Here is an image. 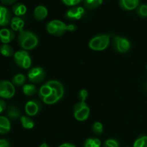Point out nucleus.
I'll list each match as a JSON object with an SVG mask.
<instances>
[{
  "instance_id": "nucleus-1",
  "label": "nucleus",
  "mask_w": 147,
  "mask_h": 147,
  "mask_svg": "<svg viewBox=\"0 0 147 147\" xmlns=\"http://www.w3.org/2000/svg\"><path fill=\"white\" fill-rule=\"evenodd\" d=\"M17 42L23 50H31L37 47L39 43V39L32 32L23 30L19 33Z\"/></svg>"
},
{
  "instance_id": "nucleus-2",
  "label": "nucleus",
  "mask_w": 147,
  "mask_h": 147,
  "mask_svg": "<svg viewBox=\"0 0 147 147\" xmlns=\"http://www.w3.org/2000/svg\"><path fill=\"white\" fill-rule=\"evenodd\" d=\"M110 34H100L95 36L88 42L89 48L94 51H103L110 44Z\"/></svg>"
},
{
  "instance_id": "nucleus-3",
  "label": "nucleus",
  "mask_w": 147,
  "mask_h": 147,
  "mask_svg": "<svg viewBox=\"0 0 147 147\" xmlns=\"http://www.w3.org/2000/svg\"><path fill=\"white\" fill-rule=\"evenodd\" d=\"M46 30L51 35L59 37L64 34L65 32L67 31V26L60 20H54L49 22L46 24Z\"/></svg>"
},
{
  "instance_id": "nucleus-4",
  "label": "nucleus",
  "mask_w": 147,
  "mask_h": 147,
  "mask_svg": "<svg viewBox=\"0 0 147 147\" xmlns=\"http://www.w3.org/2000/svg\"><path fill=\"white\" fill-rule=\"evenodd\" d=\"M90 108L86 102H78L73 108V116L78 121H85L90 116Z\"/></svg>"
},
{
  "instance_id": "nucleus-5",
  "label": "nucleus",
  "mask_w": 147,
  "mask_h": 147,
  "mask_svg": "<svg viewBox=\"0 0 147 147\" xmlns=\"http://www.w3.org/2000/svg\"><path fill=\"white\" fill-rule=\"evenodd\" d=\"M14 60L16 64L23 69H28L31 67L32 59L27 50H19L14 55Z\"/></svg>"
},
{
  "instance_id": "nucleus-6",
  "label": "nucleus",
  "mask_w": 147,
  "mask_h": 147,
  "mask_svg": "<svg viewBox=\"0 0 147 147\" xmlns=\"http://www.w3.org/2000/svg\"><path fill=\"white\" fill-rule=\"evenodd\" d=\"M113 48L119 53H126L131 49V45L127 38L121 36H115L112 41Z\"/></svg>"
},
{
  "instance_id": "nucleus-7",
  "label": "nucleus",
  "mask_w": 147,
  "mask_h": 147,
  "mask_svg": "<svg viewBox=\"0 0 147 147\" xmlns=\"http://www.w3.org/2000/svg\"><path fill=\"white\" fill-rule=\"evenodd\" d=\"M15 94V86L12 83L6 80H0V97L9 99Z\"/></svg>"
},
{
  "instance_id": "nucleus-8",
  "label": "nucleus",
  "mask_w": 147,
  "mask_h": 147,
  "mask_svg": "<svg viewBox=\"0 0 147 147\" xmlns=\"http://www.w3.org/2000/svg\"><path fill=\"white\" fill-rule=\"evenodd\" d=\"M27 77L32 83H39L44 80L46 73L42 67H34L28 71Z\"/></svg>"
},
{
  "instance_id": "nucleus-9",
  "label": "nucleus",
  "mask_w": 147,
  "mask_h": 147,
  "mask_svg": "<svg viewBox=\"0 0 147 147\" xmlns=\"http://www.w3.org/2000/svg\"><path fill=\"white\" fill-rule=\"evenodd\" d=\"M42 109L40 102L37 100H31L27 102L24 106L26 114L28 116H34L38 114Z\"/></svg>"
},
{
  "instance_id": "nucleus-10",
  "label": "nucleus",
  "mask_w": 147,
  "mask_h": 147,
  "mask_svg": "<svg viewBox=\"0 0 147 147\" xmlns=\"http://www.w3.org/2000/svg\"><path fill=\"white\" fill-rule=\"evenodd\" d=\"M15 38V34L12 30L3 28L0 30V42L3 44H8Z\"/></svg>"
},
{
  "instance_id": "nucleus-11",
  "label": "nucleus",
  "mask_w": 147,
  "mask_h": 147,
  "mask_svg": "<svg viewBox=\"0 0 147 147\" xmlns=\"http://www.w3.org/2000/svg\"><path fill=\"white\" fill-rule=\"evenodd\" d=\"M84 12L85 10L83 7H74L67 10L65 17L69 20H80L83 17Z\"/></svg>"
},
{
  "instance_id": "nucleus-12",
  "label": "nucleus",
  "mask_w": 147,
  "mask_h": 147,
  "mask_svg": "<svg viewBox=\"0 0 147 147\" xmlns=\"http://www.w3.org/2000/svg\"><path fill=\"white\" fill-rule=\"evenodd\" d=\"M11 12L6 7L0 6V26H7L11 22Z\"/></svg>"
},
{
  "instance_id": "nucleus-13",
  "label": "nucleus",
  "mask_w": 147,
  "mask_h": 147,
  "mask_svg": "<svg viewBox=\"0 0 147 147\" xmlns=\"http://www.w3.org/2000/svg\"><path fill=\"white\" fill-rule=\"evenodd\" d=\"M37 93H38V96L41 100H43L44 98H46L49 97V96H50L53 94L57 95V93L55 92V90H53V89L51 88V87H50L49 85H47V83H45V85L42 86L41 87H40V88L39 89Z\"/></svg>"
},
{
  "instance_id": "nucleus-14",
  "label": "nucleus",
  "mask_w": 147,
  "mask_h": 147,
  "mask_svg": "<svg viewBox=\"0 0 147 147\" xmlns=\"http://www.w3.org/2000/svg\"><path fill=\"white\" fill-rule=\"evenodd\" d=\"M46 83L49 85L53 90H55V92L57 93V95L60 99L63 97V96H64V88H63V84L61 83H60L57 80H52L50 81H47Z\"/></svg>"
},
{
  "instance_id": "nucleus-15",
  "label": "nucleus",
  "mask_w": 147,
  "mask_h": 147,
  "mask_svg": "<svg viewBox=\"0 0 147 147\" xmlns=\"http://www.w3.org/2000/svg\"><path fill=\"white\" fill-rule=\"evenodd\" d=\"M47 14H48L47 9L43 5L37 6L34 9V13H33L34 19L38 20V21H42V20H44L47 17Z\"/></svg>"
},
{
  "instance_id": "nucleus-16",
  "label": "nucleus",
  "mask_w": 147,
  "mask_h": 147,
  "mask_svg": "<svg viewBox=\"0 0 147 147\" xmlns=\"http://www.w3.org/2000/svg\"><path fill=\"white\" fill-rule=\"evenodd\" d=\"M139 0H119V5L123 9L130 11L139 7Z\"/></svg>"
},
{
  "instance_id": "nucleus-17",
  "label": "nucleus",
  "mask_w": 147,
  "mask_h": 147,
  "mask_svg": "<svg viewBox=\"0 0 147 147\" xmlns=\"http://www.w3.org/2000/svg\"><path fill=\"white\" fill-rule=\"evenodd\" d=\"M7 118L9 120L17 121V119L21 117V113L20 109L14 105H10L7 109Z\"/></svg>"
},
{
  "instance_id": "nucleus-18",
  "label": "nucleus",
  "mask_w": 147,
  "mask_h": 147,
  "mask_svg": "<svg viewBox=\"0 0 147 147\" xmlns=\"http://www.w3.org/2000/svg\"><path fill=\"white\" fill-rule=\"evenodd\" d=\"M11 129V123L9 119L5 116H0V134H6Z\"/></svg>"
},
{
  "instance_id": "nucleus-19",
  "label": "nucleus",
  "mask_w": 147,
  "mask_h": 147,
  "mask_svg": "<svg viewBox=\"0 0 147 147\" xmlns=\"http://www.w3.org/2000/svg\"><path fill=\"white\" fill-rule=\"evenodd\" d=\"M24 26V22L20 17H13L11 20V28L13 31H22Z\"/></svg>"
},
{
  "instance_id": "nucleus-20",
  "label": "nucleus",
  "mask_w": 147,
  "mask_h": 147,
  "mask_svg": "<svg viewBox=\"0 0 147 147\" xmlns=\"http://www.w3.org/2000/svg\"><path fill=\"white\" fill-rule=\"evenodd\" d=\"M22 92L25 96H32L37 93V89L34 84H24L22 86Z\"/></svg>"
},
{
  "instance_id": "nucleus-21",
  "label": "nucleus",
  "mask_w": 147,
  "mask_h": 147,
  "mask_svg": "<svg viewBox=\"0 0 147 147\" xmlns=\"http://www.w3.org/2000/svg\"><path fill=\"white\" fill-rule=\"evenodd\" d=\"M26 81V77L24 75L22 74V73H18L16 74L14 77L12 78L11 80V83L16 87H20V86H23L25 83Z\"/></svg>"
},
{
  "instance_id": "nucleus-22",
  "label": "nucleus",
  "mask_w": 147,
  "mask_h": 147,
  "mask_svg": "<svg viewBox=\"0 0 147 147\" xmlns=\"http://www.w3.org/2000/svg\"><path fill=\"white\" fill-rule=\"evenodd\" d=\"M20 122L22 127L26 129H32L34 126V122L29 116H22L20 117Z\"/></svg>"
},
{
  "instance_id": "nucleus-23",
  "label": "nucleus",
  "mask_w": 147,
  "mask_h": 147,
  "mask_svg": "<svg viewBox=\"0 0 147 147\" xmlns=\"http://www.w3.org/2000/svg\"><path fill=\"white\" fill-rule=\"evenodd\" d=\"M12 11L17 17H20L25 14L27 11V7L24 4L17 3L12 7Z\"/></svg>"
},
{
  "instance_id": "nucleus-24",
  "label": "nucleus",
  "mask_w": 147,
  "mask_h": 147,
  "mask_svg": "<svg viewBox=\"0 0 147 147\" xmlns=\"http://www.w3.org/2000/svg\"><path fill=\"white\" fill-rule=\"evenodd\" d=\"M0 53L4 57H11L14 55V50L8 44H2L0 46Z\"/></svg>"
},
{
  "instance_id": "nucleus-25",
  "label": "nucleus",
  "mask_w": 147,
  "mask_h": 147,
  "mask_svg": "<svg viewBox=\"0 0 147 147\" xmlns=\"http://www.w3.org/2000/svg\"><path fill=\"white\" fill-rule=\"evenodd\" d=\"M101 142L97 138H88L84 142V147H101Z\"/></svg>"
},
{
  "instance_id": "nucleus-26",
  "label": "nucleus",
  "mask_w": 147,
  "mask_h": 147,
  "mask_svg": "<svg viewBox=\"0 0 147 147\" xmlns=\"http://www.w3.org/2000/svg\"><path fill=\"white\" fill-rule=\"evenodd\" d=\"M133 147H147V136L141 135L134 142Z\"/></svg>"
},
{
  "instance_id": "nucleus-27",
  "label": "nucleus",
  "mask_w": 147,
  "mask_h": 147,
  "mask_svg": "<svg viewBox=\"0 0 147 147\" xmlns=\"http://www.w3.org/2000/svg\"><path fill=\"white\" fill-rule=\"evenodd\" d=\"M103 3V0H85V7L89 9H94Z\"/></svg>"
},
{
  "instance_id": "nucleus-28",
  "label": "nucleus",
  "mask_w": 147,
  "mask_h": 147,
  "mask_svg": "<svg viewBox=\"0 0 147 147\" xmlns=\"http://www.w3.org/2000/svg\"><path fill=\"white\" fill-rule=\"evenodd\" d=\"M92 131L93 134L97 136H100L103 133V126L100 122L96 121L92 126Z\"/></svg>"
},
{
  "instance_id": "nucleus-29",
  "label": "nucleus",
  "mask_w": 147,
  "mask_h": 147,
  "mask_svg": "<svg viewBox=\"0 0 147 147\" xmlns=\"http://www.w3.org/2000/svg\"><path fill=\"white\" fill-rule=\"evenodd\" d=\"M136 13L139 17L142 18H146L147 17V4H142L139 6L136 9Z\"/></svg>"
},
{
  "instance_id": "nucleus-30",
  "label": "nucleus",
  "mask_w": 147,
  "mask_h": 147,
  "mask_svg": "<svg viewBox=\"0 0 147 147\" xmlns=\"http://www.w3.org/2000/svg\"><path fill=\"white\" fill-rule=\"evenodd\" d=\"M103 147H119V143L114 139H109L103 144Z\"/></svg>"
},
{
  "instance_id": "nucleus-31",
  "label": "nucleus",
  "mask_w": 147,
  "mask_h": 147,
  "mask_svg": "<svg viewBox=\"0 0 147 147\" xmlns=\"http://www.w3.org/2000/svg\"><path fill=\"white\" fill-rule=\"evenodd\" d=\"M78 96V99L80 102H86V99L88 96V90H86V89H82L79 91Z\"/></svg>"
},
{
  "instance_id": "nucleus-32",
  "label": "nucleus",
  "mask_w": 147,
  "mask_h": 147,
  "mask_svg": "<svg viewBox=\"0 0 147 147\" xmlns=\"http://www.w3.org/2000/svg\"><path fill=\"white\" fill-rule=\"evenodd\" d=\"M0 147H10V144L6 139H0Z\"/></svg>"
},
{
  "instance_id": "nucleus-33",
  "label": "nucleus",
  "mask_w": 147,
  "mask_h": 147,
  "mask_svg": "<svg viewBox=\"0 0 147 147\" xmlns=\"http://www.w3.org/2000/svg\"><path fill=\"white\" fill-rule=\"evenodd\" d=\"M6 109V103L4 102V100L2 99H0V113H2Z\"/></svg>"
},
{
  "instance_id": "nucleus-34",
  "label": "nucleus",
  "mask_w": 147,
  "mask_h": 147,
  "mask_svg": "<svg viewBox=\"0 0 147 147\" xmlns=\"http://www.w3.org/2000/svg\"><path fill=\"white\" fill-rule=\"evenodd\" d=\"M17 0H1V2L2 4H6V5H9V4L14 3Z\"/></svg>"
},
{
  "instance_id": "nucleus-35",
  "label": "nucleus",
  "mask_w": 147,
  "mask_h": 147,
  "mask_svg": "<svg viewBox=\"0 0 147 147\" xmlns=\"http://www.w3.org/2000/svg\"><path fill=\"white\" fill-rule=\"evenodd\" d=\"M67 26V31L73 32L76 30V26L73 24H70Z\"/></svg>"
},
{
  "instance_id": "nucleus-36",
  "label": "nucleus",
  "mask_w": 147,
  "mask_h": 147,
  "mask_svg": "<svg viewBox=\"0 0 147 147\" xmlns=\"http://www.w3.org/2000/svg\"><path fill=\"white\" fill-rule=\"evenodd\" d=\"M58 147H76V146L71 143H64L63 144L60 145Z\"/></svg>"
},
{
  "instance_id": "nucleus-37",
  "label": "nucleus",
  "mask_w": 147,
  "mask_h": 147,
  "mask_svg": "<svg viewBox=\"0 0 147 147\" xmlns=\"http://www.w3.org/2000/svg\"><path fill=\"white\" fill-rule=\"evenodd\" d=\"M39 147H50V146H49V145L47 144H46V143H42Z\"/></svg>"
},
{
  "instance_id": "nucleus-38",
  "label": "nucleus",
  "mask_w": 147,
  "mask_h": 147,
  "mask_svg": "<svg viewBox=\"0 0 147 147\" xmlns=\"http://www.w3.org/2000/svg\"><path fill=\"white\" fill-rule=\"evenodd\" d=\"M144 89L146 91H147V80L145 82V84H144Z\"/></svg>"
},
{
  "instance_id": "nucleus-39",
  "label": "nucleus",
  "mask_w": 147,
  "mask_h": 147,
  "mask_svg": "<svg viewBox=\"0 0 147 147\" xmlns=\"http://www.w3.org/2000/svg\"><path fill=\"white\" fill-rule=\"evenodd\" d=\"M70 1H72V6H73V1H74V0H70ZM80 1H82V0H80Z\"/></svg>"
},
{
  "instance_id": "nucleus-40",
  "label": "nucleus",
  "mask_w": 147,
  "mask_h": 147,
  "mask_svg": "<svg viewBox=\"0 0 147 147\" xmlns=\"http://www.w3.org/2000/svg\"><path fill=\"white\" fill-rule=\"evenodd\" d=\"M146 70H147V65H146Z\"/></svg>"
},
{
  "instance_id": "nucleus-41",
  "label": "nucleus",
  "mask_w": 147,
  "mask_h": 147,
  "mask_svg": "<svg viewBox=\"0 0 147 147\" xmlns=\"http://www.w3.org/2000/svg\"><path fill=\"white\" fill-rule=\"evenodd\" d=\"M126 147H129V146H126Z\"/></svg>"
}]
</instances>
